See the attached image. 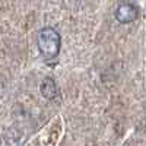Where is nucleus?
Segmentation results:
<instances>
[{
	"mask_svg": "<svg viewBox=\"0 0 146 146\" xmlns=\"http://www.w3.org/2000/svg\"><path fill=\"white\" fill-rule=\"evenodd\" d=\"M36 44H38L40 53L47 58H56L60 53L62 47V36L53 28H42L36 35Z\"/></svg>",
	"mask_w": 146,
	"mask_h": 146,
	"instance_id": "f257e3e1",
	"label": "nucleus"
},
{
	"mask_svg": "<svg viewBox=\"0 0 146 146\" xmlns=\"http://www.w3.org/2000/svg\"><path fill=\"white\" fill-rule=\"evenodd\" d=\"M114 15L120 23H130L136 21V18L139 16V10L130 3H120L114 12Z\"/></svg>",
	"mask_w": 146,
	"mask_h": 146,
	"instance_id": "f03ea898",
	"label": "nucleus"
},
{
	"mask_svg": "<svg viewBox=\"0 0 146 146\" xmlns=\"http://www.w3.org/2000/svg\"><path fill=\"white\" fill-rule=\"evenodd\" d=\"M40 91H41V95L44 96L45 100H54L57 96V85L56 82L51 79V78H45L42 79L41 85H40Z\"/></svg>",
	"mask_w": 146,
	"mask_h": 146,
	"instance_id": "7ed1b4c3",
	"label": "nucleus"
}]
</instances>
